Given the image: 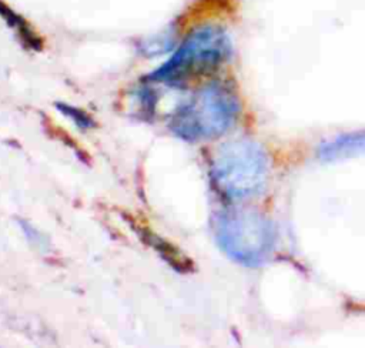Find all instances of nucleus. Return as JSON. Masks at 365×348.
<instances>
[{"mask_svg":"<svg viewBox=\"0 0 365 348\" xmlns=\"http://www.w3.org/2000/svg\"><path fill=\"white\" fill-rule=\"evenodd\" d=\"M238 111L235 94L228 87L212 83L197 90L174 110L170 128L185 141L212 140L232 126Z\"/></svg>","mask_w":365,"mask_h":348,"instance_id":"1","label":"nucleus"},{"mask_svg":"<svg viewBox=\"0 0 365 348\" xmlns=\"http://www.w3.org/2000/svg\"><path fill=\"white\" fill-rule=\"evenodd\" d=\"M231 56V41L224 29L214 24L191 30L175 53L148 80L178 86L218 68Z\"/></svg>","mask_w":365,"mask_h":348,"instance_id":"2","label":"nucleus"},{"mask_svg":"<svg viewBox=\"0 0 365 348\" xmlns=\"http://www.w3.org/2000/svg\"><path fill=\"white\" fill-rule=\"evenodd\" d=\"M211 175L224 195L235 200L252 197L261 193L267 183V155L250 140L225 143L214 155Z\"/></svg>","mask_w":365,"mask_h":348,"instance_id":"3","label":"nucleus"},{"mask_svg":"<svg viewBox=\"0 0 365 348\" xmlns=\"http://www.w3.org/2000/svg\"><path fill=\"white\" fill-rule=\"evenodd\" d=\"M215 237L227 255L245 265L262 262L274 245L272 225L251 210L222 211L215 221Z\"/></svg>","mask_w":365,"mask_h":348,"instance_id":"4","label":"nucleus"},{"mask_svg":"<svg viewBox=\"0 0 365 348\" xmlns=\"http://www.w3.org/2000/svg\"><path fill=\"white\" fill-rule=\"evenodd\" d=\"M365 151V131L346 134L338 140L322 145L321 157L324 158H339L349 157Z\"/></svg>","mask_w":365,"mask_h":348,"instance_id":"5","label":"nucleus"},{"mask_svg":"<svg viewBox=\"0 0 365 348\" xmlns=\"http://www.w3.org/2000/svg\"><path fill=\"white\" fill-rule=\"evenodd\" d=\"M0 16L7 23V26L17 33L21 43H26L29 48L38 50L41 48V41L37 37V34L33 31V29L27 24V21L19 16L9 4H6L3 0H0Z\"/></svg>","mask_w":365,"mask_h":348,"instance_id":"6","label":"nucleus"},{"mask_svg":"<svg viewBox=\"0 0 365 348\" xmlns=\"http://www.w3.org/2000/svg\"><path fill=\"white\" fill-rule=\"evenodd\" d=\"M58 107H60V111H61V113H64V114H67L68 117H71L78 126L86 127V128L93 126L91 118H90L86 113H83L81 110H77V108L70 107V106H66V104H60Z\"/></svg>","mask_w":365,"mask_h":348,"instance_id":"7","label":"nucleus"}]
</instances>
